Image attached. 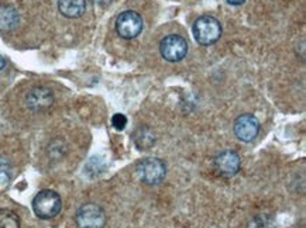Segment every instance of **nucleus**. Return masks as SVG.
Listing matches in <instances>:
<instances>
[{
    "label": "nucleus",
    "mask_w": 306,
    "mask_h": 228,
    "mask_svg": "<svg viewBox=\"0 0 306 228\" xmlns=\"http://www.w3.org/2000/svg\"><path fill=\"white\" fill-rule=\"evenodd\" d=\"M62 209V200L54 190H41L32 199V211L41 220H50L59 214Z\"/></svg>",
    "instance_id": "f257e3e1"
},
{
    "label": "nucleus",
    "mask_w": 306,
    "mask_h": 228,
    "mask_svg": "<svg viewBox=\"0 0 306 228\" xmlns=\"http://www.w3.org/2000/svg\"><path fill=\"white\" fill-rule=\"evenodd\" d=\"M193 37L200 45H212L222 35V24L213 16H200L192 27Z\"/></svg>",
    "instance_id": "f03ea898"
},
{
    "label": "nucleus",
    "mask_w": 306,
    "mask_h": 228,
    "mask_svg": "<svg viewBox=\"0 0 306 228\" xmlns=\"http://www.w3.org/2000/svg\"><path fill=\"white\" fill-rule=\"evenodd\" d=\"M78 228H103L106 224L105 210L95 203L83 204L75 214Z\"/></svg>",
    "instance_id": "7ed1b4c3"
},
{
    "label": "nucleus",
    "mask_w": 306,
    "mask_h": 228,
    "mask_svg": "<svg viewBox=\"0 0 306 228\" xmlns=\"http://www.w3.org/2000/svg\"><path fill=\"white\" fill-rule=\"evenodd\" d=\"M137 175L147 184H158L166 175L165 164L158 158H146L137 165Z\"/></svg>",
    "instance_id": "20e7f679"
},
{
    "label": "nucleus",
    "mask_w": 306,
    "mask_h": 228,
    "mask_svg": "<svg viewBox=\"0 0 306 228\" xmlns=\"http://www.w3.org/2000/svg\"><path fill=\"white\" fill-rule=\"evenodd\" d=\"M143 19L139 13L133 10L123 12L116 20V31L124 40H133L143 31Z\"/></svg>",
    "instance_id": "39448f33"
},
{
    "label": "nucleus",
    "mask_w": 306,
    "mask_h": 228,
    "mask_svg": "<svg viewBox=\"0 0 306 228\" xmlns=\"http://www.w3.org/2000/svg\"><path fill=\"white\" fill-rule=\"evenodd\" d=\"M160 52L168 62H179L188 54V43L184 37L171 34L166 35L160 44Z\"/></svg>",
    "instance_id": "423d86ee"
},
{
    "label": "nucleus",
    "mask_w": 306,
    "mask_h": 228,
    "mask_svg": "<svg viewBox=\"0 0 306 228\" xmlns=\"http://www.w3.org/2000/svg\"><path fill=\"white\" fill-rule=\"evenodd\" d=\"M240 166H242V159L236 151H231V149L220 152L215 158V168L219 172V175L224 177L236 176L240 171Z\"/></svg>",
    "instance_id": "0eeeda50"
},
{
    "label": "nucleus",
    "mask_w": 306,
    "mask_h": 228,
    "mask_svg": "<svg viewBox=\"0 0 306 228\" xmlns=\"http://www.w3.org/2000/svg\"><path fill=\"white\" fill-rule=\"evenodd\" d=\"M260 131V123L253 114H242L234 121V134L243 142H251Z\"/></svg>",
    "instance_id": "6e6552de"
},
{
    "label": "nucleus",
    "mask_w": 306,
    "mask_h": 228,
    "mask_svg": "<svg viewBox=\"0 0 306 228\" xmlns=\"http://www.w3.org/2000/svg\"><path fill=\"white\" fill-rule=\"evenodd\" d=\"M27 107L32 111H44L50 108L54 103V95L48 88L37 86L28 92L26 97Z\"/></svg>",
    "instance_id": "1a4fd4ad"
},
{
    "label": "nucleus",
    "mask_w": 306,
    "mask_h": 228,
    "mask_svg": "<svg viewBox=\"0 0 306 228\" xmlns=\"http://www.w3.org/2000/svg\"><path fill=\"white\" fill-rule=\"evenodd\" d=\"M58 9L68 19H78L86 10V0H58Z\"/></svg>",
    "instance_id": "9d476101"
},
{
    "label": "nucleus",
    "mask_w": 306,
    "mask_h": 228,
    "mask_svg": "<svg viewBox=\"0 0 306 228\" xmlns=\"http://www.w3.org/2000/svg\"><path fill=\"white\" fill-rule=\"evenodd\" d=\"M20 16L12 6H0V32L13 31L19 25Z\"/></svg>",
    "instance_id": "9b49d317"
},
{
    "label": "nucleus",
    "mask_w": 306,
    "mask_h": 228,
    "mask_svg": "<svg viewBox=\"0 0 306 228\" xmlns=\"http://www.w3.org/2000/svg\"><path fill=\"white\" fill-rule=\"evenodd\" d=\"M0 228H20L19 215L9 209H0Z\"/></svg>",
    "instance_id": "f8f14e48"
},
{
    "label": "nucleus",
    "mask_w": 306,
    "mask_h": 228,
    "mask_svg": "<svg viewBox=\"0 0 306 228\" xmlns=\"http://www.w3.org/2000/svg\"><path fill=\"white\" fill-rule=\"evenodd\" d=\"M10 182V165L6 159L0 158V189L7 187Z\"/></svg>",
    "instance_id": "ddd939ff"
},
{
    "label": "nucleus",
    "mask_w": 306,
    "mask_h": 228,
    "mask_svg": "<svg viewBox=\"0 0 306 228\" xmlns=\"http://www.w3.org/2000/svg\"><path fill=\"white\" fill-rule=\"evenodd\" d=\"M249 228H275V225L271 217L261 214L258 215V217H255L254 220L250 222Z\"/></svg>",
    "instance_id": "4468645a"
},
{
    "label": "nucleus",
    "mask_w": 306,
    "mask_h": 228,
    "mask_svg": "<svg viewBox=\"0 0 306 228\" xmlns=\"http://www.w3.org/2000/svg\"><path fill=\"white\" fill-rule=\"evenodd\" d=\"M112 126L115 127L116 130H124L126 126H127V119H126V116L124 114H115L113 117H112Z\"/></svg>",
    "instance_id": "2eb2a0df"
},
{
    "label": "nucleus",
    "mask_w": 306,
    "mask_h": 228,
    "mask_svg": "<svg viewBox=\"0 0 306 228\" xmlns=\"http://www.w3.org/2000/svg\"><path fill=\"white\" fill-rule=\"evenodd\" d=\"M230 5H233V6H240V5H243L246 0H227Z\"/></svg>",
    "instance_id": "dca6fc26"
},
{
    "label": "nucleus",
    "mask_w": 306,
    "mask_h": 228,
    "mask_svg": "<svg viewBox=\"0 0 306 228\" xmlns=\"http://www.w3.org/2000/svg\"><path fill=\"white\" fill-rule=\"evenodd\" d=\"M5 66H6V59H5V58L0 55V70L3 69Z\"/></svg>",
    "instance_id": "f3484780"
},
{
    "label": "nucleus",
    "mask_w": 306,
    "mask_h": 228,
    "mask_svg": "<svg viewBox=\"0 0 306 228\" xmlns=\"http://www.w3.org/2000/svg\"><path fill=\"white\" fill-rule=\"evenodd\" d=\"M97 3H100V5H109L110 3V0H96Z\"/></svg>",
    "instance_id": "a211bd4d"
}]
</instances>
